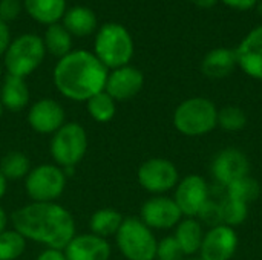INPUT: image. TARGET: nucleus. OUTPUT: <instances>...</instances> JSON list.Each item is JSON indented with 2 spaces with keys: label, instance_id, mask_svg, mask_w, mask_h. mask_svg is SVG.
Returning a JSON list of instances; mask_svg holds the SVG:
<instances>
[{
  "label": "nucleus",
  "instance_id": "nucleus-1",
  "mask_svg": "<svg viewBox=\"0 0 262 260\" xmlns=\"http://www.w3.org/2000/svg\"><path fill=\"white\" fill-rule=\"evenodd\" d=\"M12 228L26 241L63 250L77 234L74 215L58 202H29L9 215Z\"/></svg>",
  "mask_w": 262,
  "mask_h": 260
},
{
  "label": "nucleus",
  "instance_id": "nucleus-2",
  "mask_svg": "<svg viewBox=\"0 0 262 260\" xmlns=\"http://www.w3.org/2000/svg\"><path fill=\"white\" fill-rule=\"evenodd\" d=\"M109 69L89 51H71L54 67V84L68 100L86 103L104 90Z\"/></svg>",
  "mask_w": 262,
  "mask_h": 260
},
{
  "label": "nucleus",
  "instance_id": "nucleus-3",
  "mask_svg": "<svg viewBox=\"0 0 262 260\" xmlns=\"http://www.w3.org/2000/svg\"><path fill=\"white\" fill-rule=\"evenodd\" d=\"M89 138L86 129L77 121H66L49 141V153L58 167L68 172L75 170V167L83 161L88 153Z\"/></svg>",
  "mask_w": 262,
  "mask_h": 260
},
{
  "label": "nucleus",
  "instance_id": "nucleus-4",
  "mask_svg": "<svg viewBox=\"0 0 262 260\" xmlns=\"http://www.w3.org/2000/svg\"><path fill=\"white\" fill-rule=\"evenodd\" d=\"M172 123L184 136H204L218 127V109L209 98H187L175 109Z\"/></svg>",
  "mask_w": 262,
  "mask_h": 260
},
{
  "label": "nucleus",
  "instance_id": "nucleus-5",
  "mask_svg": "<svg viewBox=\"0 0 262 260\" xmlns=\"http://www.w3.org/2000/svg\"><path fill=\"white\" fill-rule=\"evenodd\" d=\"M134 51L132 35L123 25L106 23L98 29L94 54L109 70L127 66L134 57Z\"/></svg>",
  "mask_w": 262,
  "mask_h": 260
},
{
  "label": "nucleus",
  "instance_id": "nucleus-6",
  "mask_svg": "<svg viewBox=\"0 0 262 260\" xmlns=\"http://www.w3.org/2000/svg\"><path fill=\"white\" fill-rule=\"evenodd\" d=\"M118 251L126 260H155L158 241L140 218H124L115 234Z\"/></svg>",
  "mask_w": 262,
  "mask_h": 260
},
{
  "label": "nucleus",
  "instance_id": "nucleus-7",
  "mask_svg": "<svg viewBox=\"0 0 262 260\" xmlns=\"http://www.w3.org/2000/svg\"><path fill=\"white\" fill-rule=\"evenodd\" d=\"M46 48L43 38L34 34H25L11 41L6 49L3 60L8 75L26 78L31 75L43 61Z\"/></svg>",
  "mask_w": 262,
  "mask_h": 260
},
{
  "label": "nucleus",
  "instance_id": "nucleus-8",
  "mask_svg": "<svg viewBox=\"0 0 262 260\" xmlns=\"http://www.w3.org/2000/svg\"><path fill=\"white\" fill-rule=\"evenodd\" d=\"M25 181V192L31 202H58L68 185V175L57 164L32 167Z\"/></svg>",
  "mask_w": 262,
  "mask_h": 260
},
{
  "label": "nucleus",
  "instance_id": "nucleus-9",
  "mask_svg": "<svg viewBox=\"0 0 262 260\" xmlns=\"http://www.w3.org/2000/svg\"><path fill=\"white\" fill-rule=\"evenodd\" d=\"M137 179L143 190L160 196L175 190L180 182V172L177 166L166 158H149L138 167Z\"/></svg>",
  "mask_w": 262,
  "mask_h": 260
},
{
  "label": "nucleus",
  "instance_id": "nucleus-10",
  "mask_svg": "<svg viewBox=\"0 0 262 260\" xmlns=\"http://www.w3.org/2000/svg\"><path fill=\"white\" fill-rule=\"evenodd\" d=\"M140 219L150 230H170L180 224L183 213L173 198L160 195L152 196L141 205Z\"/></svg>",
  "mask_w": 262,
  "mask_h": 260
},
{
  "label": "nucleus",
  "instance_id": "nucleus-11",
  "mask_svg": "<svg viewBox=\"0 0 262 260\" xmlns=\"http://www.w3.org/2000/svg\"><path fill=\"white\" fill-rule=\"evenodd\" d=\"M209 199V185L200 175H189L180 179L178 185L175 187L173 201L181 210L183 218H196Z\"/></svg>",
  "mask_w": 262,
  "mask_h": 260
},
{
  "label": "nucleus",
  "instance_id": "nucleus-12",
  "mask_svg": "<svg viewBox=\"0 0 262 260\" xmlns=\"http://www.w3.org/2000/svg\"><path fill=\"white\" fill-rule=\"evenodd\" d=\"M26 120L35 133L54 135L66 123V112L57 100L40 98L28 109Z\"/></svg>",
  "mask_w": 262,
  "mask_h": 260
},
{
  "label": "nucleus",
  "instance_id": "nucleus-13",
  "mask_svg": "<svg viewBox=\"0 0 262 260\" xmlns=\"http://www.w3.org/2000/svg\"><path fill=\"white\" fill-rule=\"evenodd\" d=\"M213 178L223 184L229 185L244 176H249L250 173V161L244 152L235 147L223 149L216 153V156L212 161L210 166Z\"/></svg>",
  "mask_w": 262,
  "mask_h": 260
},
{
  "label": "nucleus",
  "instance_id": "nucleus-14",
  "mask_svg": "<svg viewBox=\"0 0 262 260\" xmlns=\"http://www.w3.org/2000/svg\"><path fill=\"white\" fill-rule=\"evenodd\" d=\"M238 244L239 239L235 228L216 225L204 234L200 257L203 260H230L238 250Z\"/></svg>",
  "mask_w": 262,
  "mask_h": 260
},
{
  "label": "nucleus",
  "instance_id": "nucleus-15",
  "mask_svg": "<svg viewBox=\"0 0 262 260\" xmlns=\"http://www.w3.org/2000/svg\"><path fill=\"white\" fill-rule=\"evenodd\" d=\"M144 86V75L135 66H123L109 70L104 90L115 101H129L135 98Z\"/></svg>",
  "mask_w": 262,
  "mask_h": 260
},
{
  "label": "nucleus",
  "instance_id": "nucleus-16",
  "mask_svg": "<svg viewBox=\"0 0 262 260\" xmlns=\"http://www.w3.org/2000/svg\"><path fill=\"white\" fill-rule=\"evenodd\" d=\"M68 260H109L112 247L107 239L98 238L92 233L75 234L63 248Z\"/></svg>",
  "mask_w": 262,
  "mask_h": 260
},
{
  "label": "nucleus",
  "instance_id": "nucleus-17",
  "mask_svg": "<svg viewBox=\"0 0 262 260\" xmlns=\"http://www.w3.org/2000/svg\"><path fill=\"white\" fill-rule=\"evenodd\" d=\"M241 70L262 81V25L253 28L235 49Z\"/></svg>",
  "mask_w": 262,
  "mask_h": 260
},
{
  "label": "nucleus",
  "instance_id": "nucleus-18",
  "mask_svg": "<svg viewBox=\"0 0 262 260\" xmlns=\"http://www.w3.org/2000/svg\"><path fill=\"white\" fill-rule=\"evenodd\" d=\"M238 66L235 49L216 48L206 54L201 61V72L212 80H221L229 77Z\"/></svg>",
  "mask_w": 262,
  "mask_h": 260
},
{
  "label": "nucleus",
  "instance_id": "nucleus-19",
  "mask_svg": "<svg viewBox=\"0 0 262 260\" xmlns=\"http://www.w3.org/2000/svg\"><path fill=\"white\" fill-rule=\"evenodd\" d=\"M29 100H31V93L25 78L6 75L0 87V101L5 110L14 113L21 112L29 104Z\"/></svg>",
  "mask_w": 262,
  "mask_h": 260
},
{
  "label": "nucleus",
  "instance_id": "nucleus-20",
  "mask_svg": "<svg viewBox=\"0 0 262 260\" xmlns=\"http://www.w3.org/2000/svg\"><path fill=\"white\" fill-rule=\"evenodd\" d=\"M204 228L203 224L196 218H184L175 227L173 238L177 239L178 245L181 247L186 257L195 256L200 253L203 239H204Z\"/></svg>",
  "mask_w": 262,
  "mask_h": 260
},
{
  "label": "nucleus",
  "instance_id": "nucleus-21",
  "mask_svg": "<svg viewBox=\"0 0 262 260\" xmlns=\"http://www.w3.org/2000/svg\"><path fill=\"white\" fill-rule=\"evenodd\" d=\"M63 26L72 37H86L97 29V15L88 6H72L63 15Z\"/></svg>",
  "mask_w": 262,
  "mask_h": 260
},
{
  "label": "nucleus",
  "instance_id": "nucleus-22",
  "mask_svg": "<svg viewBox=\"0 0 262 260\" xmlns=\"http://www.w3.org/2000/svg\"><path fill=\"white\" fill-rule=\"evenodd\" d=\"M123 221H124V216L118 210L111 208V207L100 208L94 211L89 219V230H91L89 233L103 239L115 238Z\"/></svg>",
  "mask_w": 262,
  "mask_h": 260
},
{
  "label": "nucleus",
  "instance_id": "nucleus-23",
  "mask_svg": "<svg viewBox=\"0 0 262 260\" xmlns=\"http://www.w3.org/2000/svg\"><path fill=\"white\" fill-rule=\"evenodd\" d=\"M26 12L43 25L58 23L66 12V0H25Z\"/></svg>",
  "mask_w": 262,
  "mask_h": 260
},
{
  "label": "nucleus",
  "instance_id": "nucleus-24",
  "mask_svg": "<svg viewBox=\"0 0 262 260\" xmlns=\"http://www.w3.org/2000/svg\"><path fill=\"white\" fill-rule=\"evenodd\" d=\"M43 43H45L46 52L52 54L57 58L68 55L72 51V35L60 23L48 26Z\"/></svg>",
  "mask_w": 262,
  "mask_h": 260
},
{
  "label": "nucleus",
  "instance_id": "nucleus-25",
  "mask_svg": "<svg viewBox=\"0 0 262 260\" xmlns=\"http://www.w3.org/2000/svg\"><path fill=\"white\" fill-rule=\"evenodd\" d=\"M31 159L28 155L18 150H11L5 153L0 159V172L6 181L25 179L31 170Z\"/></svg>",
  "mask_w": 262,
  "mask_h": 260
},
{
  "label": "nucleus",
  "instance_id": "nucleus-26",
  "mask_svg": "<svg viewBox=\"0 0 262 260\" xmlns=\"http://www.w3.org/2000/svg\"><path fill=\"white\" fill-rule=\"evenodd\" d=\"M86 109L95 123L106 124L112 121L117 113V101L106 90H103L86 101Z\"/></svg>",
  "mask_w": 262,
  "mask_h": 260
},
{
  "label": "nucleus",
  "instance_id": "nucleus-27",
  "mask_svg": "<svg viewBox=\"0 0 262 260\" xmlns=\"http://www.w3.org/2000/svg\"><path fill=\"white\" fill-rule=\"evenodd\" d=\"M226 188H227V198L235 199L238 202H243L246 205L258 201V198L261 195L259 182L255 178H252L250 175L229 184Z\"/></svg>",
  "mask_w": 262,
  "mask_h": 260
},
{
  "label": "nucleus",
  "instance_id": "nucleus-28",
  "mask_svg": "<svg viewBox=\"0 0 262 260\" xmlns=\"http://www.w3.org/2000/svg\"><path fill=\"white\" fill-rule=\"evenodd\" d=\"M28 241L14 228L0 234V260L20 259L26 251Z\"/></svg>",
  "mask_w": 262,
  "mask_h": 260
},
{
  "label": "nucleus",
  "instance_id": "nucleus-29",
  "mask_svg": "<svg viewBox=\"0 0 262 260\" xmlns=\"http://www.w3.org/2000/svg\"><path fill=\"white\" fill-rule=\"evenodd\" d=\"M221 204V218H223V225L227 227H239L243 225L247 218H249V205L238 202L235 199H230L226 196V199Z\"/></svg>",
  "mask_w": 262,
  "mask_h": 260
},
{
  "label": "nucleus",
  "instance_id": "nucleus-30",
  "mask_svg": "<svg viewBox=\"0 0 262 260\" xmlns=\"http://www.w3.org/2000/svg\"><path fill=\"white\" fill-rule=\"evenodd\" d=\"M247 126V113L238 106H226L218 110V127L226 132H239Z\"/></svg>",
  "mask_w": 262,
  "mask_h": 260
},
{
  "label": "nucleus",
  "instance_id": "nucleus-31",
  "mask_svg": "<svg viewBox=\"0 0 262 260\" xmlns=\"http://www.w3.org/2000/svg\"><path fill=\"white\" fill-rule=\"evenodd\" d=\"M184 257L186 256L173 236H167L158 241L157 257H155L157 260H183Z\"/></svg>",
  "mask_w": 262,
  "mask_h": 260
},
{
  "label": "nucleus",
  "instance_id": "nucleus-32",
  "mask_svg": "<svg viewBox=\"0 0 262 260\" xmlns=\"http://www.w3.org/2000/svg\"><path fill=\"white\" fill-rule=\"evenodd\" d=\"M196 219L204 225H209L210 228L216 227V225H223V218H221V204L220 202H213V201H207L204 204V207L200 210Z\"/></svg>",
  "mask_w": 262,
  "mask_h": 260
},
{
  "label": "nucleus",
  "instance_id": "nucleus-33",
  "mask_svg": "<svg viewBox=\"0 0 262 260\" xmlns=\"http://www.w3.org/2000/svg\"><path fill=\"white\" fill-rule=\"evenodd\" d=\"M20 11H21L20 0H0V20H3L5 23L15 20Z\"/></svg>",
  "mask_w": 262,
  "mask_h": 260
},
{
  "label": "nucleus",
  "instance_id": "nucleus-34",
  "mask_svg": "<svg viewBox=\"0 0 262 260\" xmlns=\"http://www.w3.org/2000/svg\"><path fill=\"white\" fill-rule=\"evenodd\" d=\"M221 2L226 6L236 9V11H249L259 3V0H221Z\"/></svg>",
  "mask_w": 262,
  "mask_h": 260
},
{
  "label": "nucleus",
  "instance_id": "nucleus-35",
  "mask_svg": "<svg viewBox=\"0 0 262 260\" xmlns=\"http://www.w3.org/2000/svg\"><path fill=\"white\" fill-rule=\"evenodd\" d=\"M11 44V32L8 23L0 20V55H5L6 49Z\"/></svg>",
  "mask_w": 262,
  "mask_h": 260
},
{
  "label": "nucleus",
  "instance_id": "nucleus-36",
  "mask_svg": "<svg viewBox=\"0 0 262 260\" xmlns=\"http://www.w3.org/2000/svg\"><path fill=\"white\" fill-rule=\"evenodd\" d=\"M35 260H68L63 250H55V248H45Z\"/></svg>",
  "mask_w": 262,
  "mask_h": 260
},
{
  "label": "nucleus",
  "instance_id": "nucleus-37",
  "mask_svg": "<svg viewBox=\"0 0 262 260\" xmlns=\"http://www.w3.org/2000/svg\"><path fill=\"white\" fill-rule=\"evenodd\" d=\"M8 224H9V216H8V213L5 211V208L0 205V234H2L5 230H8Z\"/></svg>",
  "mask_w": 262,
  "mask_h": 260
},
{
  "label": "nucleus",
  "instance_id": "nucleus-38",
  "mask_svg": "<svg viewBox=\"0 0 262 260\" xmlns=\"http://www.w3.org/2000/svg\"><path fill=\"white\" fill-rule=\"evenodd\" d=\"M190 2H192L193 5L200 6V8L209 9V8H212V6H215L218 0H190Z\"/></svg>",
  "mask_w": 262,
  "mask_h": 260
},
{
  "label": "nucleus",
  "instance_id": "nucleus-39",
  "mask_svg": "<svg viewBox=\"0 0 262 260\" xmlns=\"http://www.w3.org/2000/svg\"><path fill=\"white\" fill-rule=\"evenodd\" d=\"M6 190H8V181H6V178L2 175V172H0V201H2L3 196L6 195Z\"/></svg>",
  "mask_w": 262,
  "mask_h": 260
},
{
  "label": "nucleus",
  "instance_id": "nucleus-40",
  "mask_svg": "<svg viewBox=\"0 0 262 260\" xmlns=\"http://www.w3.org/2000/svg\"><path fill=\"white\" fill-rule=\"evenodd\" d=\"M256 9H258V14L262 17V0H259V3L256 5Z\"/></svg>",
  "mask_w": 262,
  "mask_h": 260
},
{
  "label": "nucleus",
  "instance_id": "nucleus-41",
  "mask_svg": "<svg viewBox=\"0 0 262 260\" xmlns=\"http://www.w3.org/2000/svg\"><path fill=\"white\" fill-rule=\"evenodd\" d=\"M183 260H203L201 257H195V256H190V257H184Z\"/></svg>",
  "mask_w": 262,
  "mask_h": 260
},
{
  "label": "nucleus",
  "instance_id": "nucleus-42",
  "mask_svg": "<svg viewBox=\"0 0 262 260\" xmlns=\"http://www.w3.org/2000/svg\"><path fill=\"white\" fill-rule=\"evenodd\" d=\"M3 112H5V107H3V104H2V101H0V116L3 115Z\"/></svg>",
  "mask_w": 262,
  "mask_h": 260
},
{
  "label": "nucleus",
  "instance_id": "nucleus-43",
  "mask_svg": "<svg viewBox=\"0 0 262 260\" xmlns=\"http://www.w3.org/2000/svg\"><path fill=\"white\" fill-rule=\"evenodd\" d=\"M0 78H2V66H0Z\"/></svg>",
  "mask_w": 262,
  "mask_h": 260
}]
</instances>
